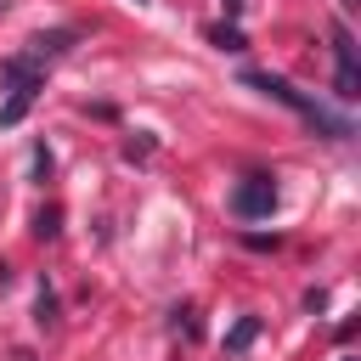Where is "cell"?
Masks as SVG:
<instances>
[{"instance_id":"7","label":"cell","mask_w":361,"mask_h":361,"mask_svg":"<svg viewBox=\"0 0 361 361\" xmlns=\"http://www.w3.org/2000/svg\"><path fill=\"white\" fill-rule=\"evenodd\" d=\"M214 45H220V51H243V34H237V28H214Z\"/></svg>"},{"instance_id":"4","label":"cell","mask_w":361,"mask_h":361,"mask_svg":"<svg viewBox=\"0 0 361 361\" xmlns=\"http://www.w3.org/2000/svg\"><path fill=\"white\" fill-rule=\"evenodd\" d=\"M333 68H338V79H333V85H338V96H344V102H355V96H361V56H355V39H350V28H344V23L333 28Z\"/></svg>"},{"instance_id":"1","label":"cell","mask_w":361,"mask_h":361,"mask_svg":"<svg viewBox=\"0 0 361 361\" xmlns=\"http://www.w3.org/2000/svg\"><path fill=\"white\" fill-rule=\"evenodd\" d=\"M243 85H254V90H265L271 102H282V107H293L310 130H322V135H333V141H350V118H338V113H327L316 96H305L299 85H288L282 73H243Z\"/></svg>"},{"instance_id":"6","label":"cell","mask_w":361,"mask_h":361,"mask_svg":"<svg viewBox=\"0 0 361 361\" xmlns=\"http://www.w3.org/2000/svg\"><path fill=\"white\" fill-rule=\"evenodd\" d=\"M34 322H39V327H56V293H51V288H39V305H34Z\"/></svg>"},{"instance_id":"5","label":"cell","mask_w":361,"mask_h":361,"mask_svg":"<svg viewBox=\"0 0 361 361\" xmlns=\"http://www.w3.org/2000/svg\"><path fill=\"white\" fill-rule=\"evenodd\" d=\"M254 333H259V316H243V322L226 333V355H243V350L254 344Z\"/></svg>"},{"instance_id":"9","label":"cell","mask_w":361,"mask_h":361,"mask_svg":"<svg viewBox=\"0 0 361 361\" xmlns=\"http://www.w3.org/2000/svg\"><path fill=\"white\" fill-rule=\"evenodd\" d=\"M338 6H344V11H355V6H361V0H338Z\"/></svg>"},{"instance_id":"11","label":"cell","mask_w":361,"mask_h":361,"mask_svg":"<svg viewBox=\"0 0 361 361\" xmlns=\"http://www.w3.org/2000/svg\"><path fill=\"white\" fill-rule=\"evenodd\" d=\"M344 361H355V355H344Z\"/></svg>"},{"instance_id":"8","label":"cell","mask_w":361,"mask_h":361,"mask_svg":"<svg viewBox=\"0 0 361 361\" xmlns=\"http://www.w3.org/2000/svg\"><path fill=\"white\" fill-rule=\"evenodd\" d=\"M34 231H39V237H56V209H45V214H39V226H34Z\"/></svg>"},{"instance_id":"2","label":"cell","mask_w":361,"mask_h":361,"mask_svg":"<svg viewBox=\"0 0 361 361\" xmlns=\"http://www.w3.org/2000/svg\"><path fill=\"white\" fill-rule=\"evenodd\" d=\"M0 73L11 79V102L0 107V130H11V124H17V118L34 107V90H39V68H34V56H11Z\"/></svg>"},{"instance_id":"10","label":"cell","mask_w":361,"mask_h":361,"mask_svg":"<svg viewBox=\"0 0 361 361\" xmlns=\"http://www.w3.org/2000/svg\"><path fill=\"white\" fill-rule=\"evenodd\" d=\"M11 361H34V355H28V350H17V355H11Z\"/></svg>"},{"instance_id":"3","label":"cell","mask_w":361,"mask_h":361,"mask_svg":"<svg viewBox=\"0 0 361 361\" xmlns=\"http://www.w3.org/2000/svg\"><path fill=\"white\" fill-rule=\"evenodd\" d=\"M231 214H237V220H271V214H276V186H271L265 175L237 180V192H231Z\"/></svg>"}]
</instances>
